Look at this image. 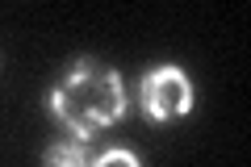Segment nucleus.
Masks as SVG:
<instances>
[{
    "mask_svg": "<svg viewBox=\"0 0 251 167\" xmlns=\"http://www.w3.org/2000/svg\"><path fill=\"white\" fill-rule=\"evenodd\" d=\"M50 113L63 121V130H72L75 138H92V134L109 130L117 117L126 113V88L122 75L97 59H80L67 67V75L54 84L50 92Z\"/></svg>",
    "mask_w": 251,
    "mask_h": 167,
    "instance_id": "1",
    "label": "nucleus"
},
{
    "mask_svg": "<svg viewBox=\"0 0 251 167\" xmlns=\"http://www.w3.org/2000/svg\"><path fill=\"white\" fill-rule=\"evenodd\" d=\"M138 109H143L147 121L155 125H168V121H180V117L193 109V84L180 67H155L138 79Z\"/></svg>",
    "mask_w": 251,
    "mask_h": 167,
    "instance_id": "2",
    "label": "nucleus"
},
{
    "mask_svg": "<svg viewBox=\"0 0 251 167\" xmlns=\"http://www.w3.org/2000/svg\"><path fill=\"white\" fill-rule=\"evenodd\" d=\"M88 138H59L46 146V167H88Z\"/></svg>",
    "mask_w": 251,
    "mask_h": 167,
    "instance_id": "3",
    "label": "nucleus"
},
{
    "mask_svg": "<svg viewBox=\"0 0 251 167\" xmlns=\"http://www.w3.org/2000/svg\"><path fill=\"white\" fill-rule=\"evenodd\" d=\"M88 167H143V163H138V155H130V150L113 146V150H105V155H97Z\"/></svg>",
    "mask_w": 251,
    "mask_h": 167,
    "instance_id": "4",
    "label": "nucleus"
}]
</instances>
